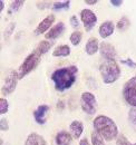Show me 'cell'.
<instances>
[{
    "instance_id": "cell-13",
    "label": "cell",
    "mask_w": 136,
    "mask_h": 145,
    "mask_svg": "<svg viewBox=\"0 0 136 145\" xmlns=\"http://www.w3.org/2000/svg\"><path fill=\"white\" fill-rule=\"evenodd\" d=\"M114 30H115V25L113 24V21L107 20V21H104L99 26L98 33H99V36L102 38H107L114 33Z\"/></svg>"
},
{
    "instance_id": "cell-4",
    "label": "cell",
    "mask_w": 136,
    "mask_h": 145,
    "mask_svg": "<svg viewBox=\"0 0 136 145\" xmlns=\"http://www.w3.org/2000/svg\"><path fill=\"white\" fill-rule=\"evenodd\" d=\"M40 57H41V55L39 54L36 49H35L31 54H29L26 57V59L22 61V64L20 65V68L18 71V77H19V79L24 78L25 76H27L29 72H31L34 71L35 68L38 66L39 61H40Z\"/></svg>"
},
{
    "instance_id": "cell-9",
    "label": "cell",
    "mask_w": 136,
    "mask_h": 145,
    "mask_svg": "<svg viewBox=\"0 0 136 145\" xmlns=\"http://www.w3.org/2000/svg\"><path fill=\"white\" fill-rule=\"evenodd\" d=\"M99 52H101V55L106 60H115V58L117 56L115 47L112 44L105 42V41H103L99 45Z\"/></svg>"
},
{
    "instance_id": "cell-1",
    "label": "cell",
    "mask_w": 136,
    "mask_h": 145,
    "mask_svg": "<svg viewBox=\"0 0 136 145\" xmlns=\"http://www.w3.org/2000/svg\"><path fill=\"white\" fill-rule=\"evenodd\" d=\"M77 72L78 68L75 65L56 69L51 75V80L55 85V88L58 91H65L69 89L76 82Z\"/></svg>"
},
{
    "instance_id": "cell-6",
    "label": "cell",
    "mask_w": 136,
    "mask_h": 145,
    "mask_svg": "<svg viewBox=\"0 0 136 145\" xmlns=\"http://www.w3.org/2000/svg\"><path fill=\"white\" fill-rule=\"evenodd\" d=\"M80 107L88 115H94L97 110V101L94 94L84 91L80 96Z\"/></svg>"
},
{
    "instance_id": "cell-24",
    "label": "cell",
    "mask_w": 136,
    "mask_h": 145,
    "mask_svg": "<svg viewBox=\"0 0 136 145\" xmlns=\"http://www.w3.org/2000/svg\"><path fill=\"white\" fill-rule=\"evenodd\" d=\"M104 138L95 131L92 133V145H105Z\"/></svg>"
},
{
    "instance_id": "cell-31",
    "label": "cell",
    "mask_w": 136,
    "mask_h": 145,
    "mask_svg": "<svg viewBox=\"0 0 136 145\" xmlns=\"http://www.w3.org/2000/svg\"><path fill=\"white\" fill-rule=\"evenodd\" d=\"M122 64L123 65H125V66H128V67H131V68H136V61L134 60H132L131 58H127V59H123L122 60Z\"/></svg>"
},
{
    "instance_id": "cell-36",
    "label": "cell",
    "mask_w": 136,
    "mask_h": 145,
    "mask_svg": "<svg viewBox=\"0 0 136 145\" xmlns=\"http://www.w3.org/2000/svg\"><path fill=\"white\" fill-rule=\"evenodd\" d=\"M85 3H87V5H95V3H97V0H85Z\"/></svg>"
},
{
    "instance_id": "cell-3",
    "label": "cell",
    "mask_w": 136,
    "mask_h": 145,
    "mask_svg": "<svg viewBox=\"0 0 136 145\" xmlns=\"http://www.w3.org/2000/svg\"><path fill=\"white\" fill-rule=\"evenodd\" d=\"M99 72L105 84L116 82L120 76V68L115 60H105L99 66Z\"/></svg>"
},
{
    "instance_id": "cell-16",
    "label": "cell",
    "mask_w": 136,
    "mask_h": 145,
    "mask_svg": "<svg viewBox=\"0 0 136 145\" xmlns=\"http://www.w3.org/2000/svg\"><path fill=\"white\" fill-rule=\"evenodd\" d=\"M25 145H47L45 138L37 134V133H31L28 135L26 142H25Z\"/></svg>"
},
{
    "instance_id": "cell-33",
    "label": "cell",
    "mask_w": 136,
    "mask_h": 145,
    "mask_svg": "<svg viewBox=\"0 0 136 145\" xmlns=\"http://www.w3.org/2000/svg\"><path fill=\"white\" fill-rule=\"evenodd\" d=\"M110 3L115 7H120L123 3V0H110Z\"/></svg>"
},
{
    "instance_id": "cell-14",
    "label": "cell",
    "mask_w": 136,
    "mask_h": 145,
    "mask_svg": "<svg viewBox=\"0 0 136 145\" xmlns=\"http://www.w3.org/2000/svg\"><path fill=\"white\" fill-rule=\"evenodd\" d=\"M69 129H70V134L73 138L78 140L84 132V124L79 121H73L69 125Z\"/></svg>"
},
{
    "instance_id": "cell-34",
    "label": "cell",
    "mask_w": 136,
    "mask_h": 145,
    "mask_svg": "<svg viewBox=\"0 0 136 145\" xmlns=\"http://www.w3.org/2000/svg\"><path fill=\"white\" fill-rule=\"evenodd\" d=\"M57 108L59 109V110H60V109L63 110V109L65 108V102H64V101H58V102H57Z\"/></svg>"
},
{
    "instance_id": "cell-2",
    "label": "cell",
    "mask_w": 136,
    "mask_h": 145,
    "mask_svg": "<svg viewBox=\"0 0 136 145\" xmlns=\"http://www.w3.org/2000/svg\"><path fill=\"white\" fill-rule=\"evenodd\" d=\"M93 125L95 131L102 136L104 140L110 142L118 136V127L116 123L108 116L105 115H98L94 122Z\"/></svg>"
},
{
    "instance_id": "cell-37",
    "label": "cell",
    "mask_w": 136,
    "mask_h": 145,
    "mask_svg": "<svg viewBox=\"0 0 136 145\" xmlns=\"http://www.w3.org/2000/svg\"><path fill=\"white\" fill-rule=\"evenodd\" d=\"M3 7H5V1H0V10H2L3 9Z\"/></svg>"
},
{
    "instance_id": "cell-21",
    "label": "cell",
    "mask_w": 136,
    "mask_h": 145,
    "mask_svg": "<svg viewBox=\"0 0 136 145\" xmlns=\"http://www.w3.org/2000/svg\"><path fill=\"white\" fill-rule=\"evenodd\" d=\"M129 25H131V22H129V19L127 18V17H122V18L118 20V22L116 24V28L118 29V30H126L128 27H129Z\"/></svg>"
},
{
    "instance_id": "cell-29",
    "label": "cell",
    "mask_w": 136,
    "mask_h": 145,
    "mask_svg": "<svg viewBox=\"0 0 136 145\" xmlns=\"http://www.w3.org/2000/svg\"><path fill=\"white\" fill-rule=\"evenodd\" d=\"M52 2L50 1H39L37 2V7L39 9H46V8H49V7H52Z\"/></svg>"
},
{
    "instance_id": "cell-35",
    "label": "cell",
    "mask_w": 136,
    "mask_h": 145,
    "mask_svg": "<svg viewBox=\"0 0 136 145\" xmlns=\"http://www.w3.org/2000/svg\"><path fill=\"white\" fill-rule=\"evenodd\" d=\"M79 145H90V144H89V142H88L86 138H83V140H80Z\"/></svg>"
},
{
    "instance_id": "cell-23",
    "label": "cell",
    "mask_w": 136,
    "mask_h": 145,
    "mask_svg": "<svg viewBox=\"0 0 136 145\" xmlns=\"http://www.w3.org/2000/svg\"><path fill=\"white\" fill-rule=\"evenodd\" d=\"M24 3H25V1L24 0H15V1H12L11 2V5H10V9H9V15H11L12 12H17L18 10L24 6Z\"/></svg>"
},
{
    "instance_id": "cell-27",
    "label": "cell",
    "mask_w": 136,
    "mask_h": 145,
    "mask_svg": "<svg viewBox=\"0 0 136 145\" xmlns=\"http://www.w3.org/2000/svg\"><path fill=\"white\" fill-rule=\"evenodd\" d=\"M8 108H9L8 102H7L3 97H1V98H0V114H1V115L6 114V113L8 112Z\"/></svg>"
},
{
    "instance_id": "cell-19",
    "label": "cell",
    "mask_w": 136,
    "mask_h": 145,
    "mask_svg": "<svg viewBox=\"0 0 136 145\" xmlns=\"http://www.w3.org/2000/svg\"><path fill=\"white\" fill-rule=\"evenodd\" d=\"M50 48H51L50 41H48V40H42V41H40V42L38 44V46L36 47V50L40 55H44V54H46Z\"/></svg>"
},
{
    "instance_id": "cell-20",
    "label": "cell",
    "mask_w": 136,
    "mask_h": 145,
    "mask_svg": "<svg viewBox=\"0 0 136 145\" xmlns=\"http://www.w3.org/2000/svg\"><path fill=\"white\" fill-rule=\"evenodd\" d=\"M70 7V1H61V2H54L52 5V10L54 11H59V10H64V9H69Z\"/></svg>"
},
{
    "instance_id": "cell-11",
    "label": "cell",
    "mask_w": 136,
    "mask_h": 145,
    "mask_svg": "<svg viewBox=\"0 0 136 145\" xmlns=\"http://www.w3.org/2000/svg\"><path fill=\"white\" fill-rule=\"evenodd\" d=\"M66 30V27H65V24L64 22H58L51 29H49V31H47L45 34V37L46 39H50V40H54V39H57L58 37H60Z\"/></svg>"
},
{
    "instance_id": "cell-10",
    "label": "cell",
    "mask_w": 136,
    "mask_h": 145,
    "mask_svg": "<svg viewBox=\"0 0 136 145\" xmlns=\"http://www.w3.org/2000/svg\"><path fill=\"white\" fill-rule=\"evenodd\" d=\"M55 21V16L54 15H48L46 18H44L40 24L37 26V28L35 29V35L38 36V35H41V34H45L49 28L51 27L52 22Z\"/></svg>"
},
{
    "instance_id": "cell-18",
    "label": "cell",
    "mask_w": 136,
    "mask_h": 145,
    "mask_svg": "<svg viewBox=\"0 0 136 145\" xmlns=\"http://www.w3.org/2000/svg\"><path fill=\"white\" fill-rule=\"evenodd\" d=\"M69 55H70V48L68 45L58 46L52 53V56H55V57H66Z\"/></svg>"
},
{
    "instance_id": "cell-17",
    "label": "cell",
    "mask_w": 136,
    "mask_h": 145,
    "mask_svg": "<svg viewBox=\"0 0 136 145\" xmlns=\"http://www.w3.org/2000/svg\"><path fill=\"white\" fill-rule=\"evenodd\" d=\"M71 134H69L65 131H61L59 132L57 135H56V144L57 145H70L71 143Z\"/></svg>"
},
{
    "instance_id": "cell-7",
    "label": "cell",
    "mask_w": 136,
    "mask_h": 145,
    "mask_svg": "<svg viewBox=\"0 0 136 145\" xmlns=\"http://www.w3.org/2000/svg\"><path fill=\"white\" fill-rule=\"evenodd\" d=\"M19 79L18 77V72L16 71H11L7 74L3 85L1 87V94L2 95H9L11 93H14L16 87H17V80Z\"/></svg>"
},
{
    "instance_id": "cell-22",
    "label": "cell",
    "mask_w": 136,
    "mask_h": 145,
    "mask_svg": "<svg viewBox=\"0 0 136 145\" xmlns=\"http://www.w3.org/2000/svg\"><path fill=\"white\" fill-rule=\"evenodd\" d=\"M82 37H83V34L79 31V30H76L74 31L71 35H70V42L74 45V46H77L79 45V42L82 41Z\"/></svg>"
},
{
    "instance_id": "cell-28",
    "label": "cell",
    "mask_w": 136,
    "mask_h": 145,
    "mask_svg": "<svg viewBox=\"0 0 136 145\" xmlns=\"http://www.w3.org/2000/svg\"><path fill=\"white\" fill-rule=\"evenodd\" d=\"M15 27H16V24L15 22H11L7 28H6V30H5V34H3V36L6 39H8L9 37L11 36V34L14 33V30H15Z\"/></svg>"
},
{
    "instance_id": "cell-8",
    "label": "cell",
    "mask_w": 136,
    "mask_h": 145,
    "mask_svg": "<svg viewBox=\"0 0 136 145\" xmlns=\"http://www.w3.org/2000/svg\"><path fill=\"white\" fill-rule=\"evenodd\" d=\"M80 19L83 21L86 31H90L97 22V16L89 9H83L80 11Z\"/></svg>"
},
{
    "instance_id": "cell-26",
    "label": "cell",
    "mask_w": 136,
    "mask_h": 145,
    "mask_svg": "<svg viewBox=\"0 0 136 145\" xmlns=\"http://www.w3.org/2000/svg\"><path fill=\"white\" fill-rule=\"evenodd\" d=\"M128 121L136 129V107H133L128 112Z\"/></svg>"
},
{
    "instance_id": "cell-15",
    "label": "cell",
    "mask_w": 136,
    "mask_h": 145,
    "mask_svg": "<svg viewBox=\"0 0 136 145\" xmlns=\"http://www.w3.org/2000/svg\"><path fill=\"white\" fill-rule=\"evenodd\" d=\"M85 50L89 56L96 54V53L99 50V42H98V40H97L95 37H90V38L87 40L86 46H85Z\"/></svg>"
},
{
    "instance_id": "cell-32",
    "label": "cell",
    "mask_w": 136,
    "mask_h": 145,
    "mask_svg": "<svg viewBox=\"0 0 136 145\" xmlns=\"http://www.w3.org/2000/svg\"><path fill=\"white\" fill-rule=\"evenodd\" d=\"M0 128H1V131H8L9 129V123H8L7 118L0 120Z\"/></svg>"
},
{
    "instance_id": "cell-12",
    "label": "cell",
    "mask_w": 136,
    "mask_h": 145,
    "mask_svg": "<svg viewBox=\"0 0 136 145\" xmlns=\"http://www.w3.org/2000/svg\"><path fill=\"white\" fill-rule=\"evenodd\" d=\"M48 110H49V106L48 105H40V106H38L37 109L34 112L35 121L38 124H40V125L45 124L46 123V115H47Z\"/></svg>"
},
{
    "instance_id": "cell-5",
    "label": "cell",
    "mask_w": 136,
    "mask_h": 145,
    "mask_svg": "<svg viewBox=\"0 0 136 145\" xmlns=\"http://www.w3.org/2000/svg\"><path fill=\"white\" fill-rule=\"evenodd\" d=\"M123 96L128 105L136 107V75L125 83L123 87Z\"/></svg>"
},
{
    "instance_id": "cell-25",
    "label": "cell",
    "mask_w": 136,
    "mask_h": 145,
    "mask_svg": "<svg viewBox=\"0 0 136 145\" xmlns=\"http://www.w3.org/2000/svg\"><path fill=\"white\" fill-rule=\"evenodd\" d=\"M116 145H136V143H131L125 135H118L116 138Z\"/></svg>"
},
{
    "instance_id": "cell-30",
    "label": "cell",
    "mask_w": 136,
    "mask_h": 145,
    "mask_svg": "<svg viewBox=\"0 0 136 145\" xmlns=\"http://www.w3.org/2000/svg\"><path fill=\"white\" fill-rule=\"evenodd\" d=\"M69 21H70V25H71V27L74 29H78L79 28V20L77 18V16H71Z\"/></svg>"
}]
</instances>
